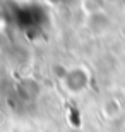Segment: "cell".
<instances>
[{
	"mask_svg": "<svg viewBox=\"0 0 125 132\" xmlns=\"http://www.w3.org/2000/svg\"><path fill=\"white\" fill-rule=\"evenodd\" d=\"M89 81L91 76L86 67H74L63 77V89H67L70 94H79L89 86Z\"/></svg>",
	"mask_w": 125,
	"mask_h": 132,
	"instance_id": "1",
	"label": "cell"
}]
</instances>
